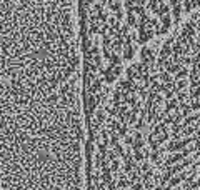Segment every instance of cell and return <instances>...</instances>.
Returning a JSON list of instances; mask_svg holds the SVG:
<instances>
[{
    "label": "cell",
    "mask_w": 200,
    "mask_h": 190,
    "mask_svg": "<svg viewBox=\"0 0 200 190\" xmlns=\"http://www.w3.org/2000/svg\"><path fill=\"white\" fill-rule=\"evenodd\" d=\"M75 0H0V190H87Z\"/></svg>",
    "instance_id": "obj_1"
}]
</instances>
